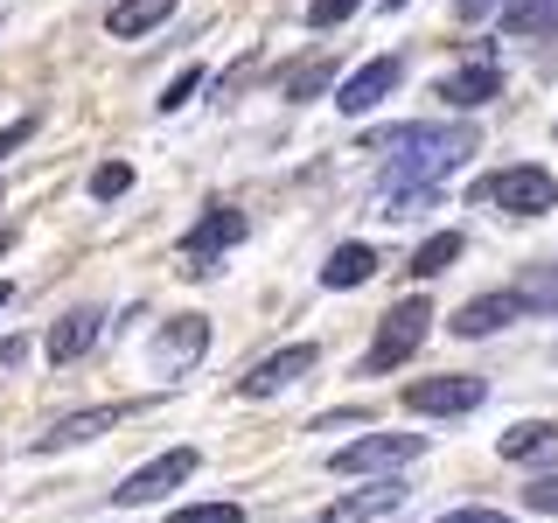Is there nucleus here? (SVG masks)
I'll return each mask as SVG.
<instances>
[{
    "instance_id": "obj_1",
    "label": "nucleus",
    "mask_w": 558,
    "mask_h": 523,
    "mask_svg": "<svg viewBox=\"0 0 558 523\" xmlns=\"http://www.w3.org/2000/svg\"><path fill=\"white\" fill-rule=\"evenodd\" d=\"M475 147H482L475 126H377L363 139V154H391L384 188H440V174H453Z\"/></svg>"
},
{
    "instance_id": "obj_2",
    "label": "nucleus",
    "mask_w": 558,
    "mask_h": 523,
    "mask_svg": "<svg viewBox=\"0 0 558 523\" xmlns=\"http://www.w3.org/2000/svg\"><path fill=\"white\" fill-rule=\"evenodd\" d=\"M426 321H433V307L418 301H398L391 314L377 321V342L363 349V363H356V377H391V370H405V363L418 356V342H426Z\"/></svg>"
},
{
    "instance_id": "obj_3",
    "label": "nucleus",
    "mask_w": 558,
    "mask_h": 523,
    "mask_svg": "<svg viewBox=\"0 0 558 523\" xmlns=\"http://www.w3.org/2000/svg\"><path fill=\"white\" fill-rule=\"evenodd\" d=\"M475 203H488V209H502V217H545V209L558 203V182L545 168H496V174H482L475 188H468Z\"/></svg>"
},
{
    "instance_id": "obj_4",
    "label": "nucleus",
    "mask_w": 558,
    "mask_h": 523,
    "mask_svg": "<svg viewBox=\"0 0 558 523\" xmlns=\"http://www.w3.org/2000/svg\"><path fill=\"white\" fill-rule=\"evenodd\" d=\"M244 231H252V223H244V209H238V203H209L203 217L182 231V258H189L182 272H189V279L209 272L223 252H231V244H244Z\"/></svg>"
},
{
    "instance_id": "obj_5",
    "label": "nucleus",
    "mask_w": 558,
    "mask_h": 523,
    "mask_svg": "<svg viewBox=\"0 0 558 523\" xmlns=\"http://www.w3.org/2000/svg\"><path fill=\"white\" fill-rule=\"evenodd\" d=\"M426 453V433H363V440L336 447V475H391V467H412Z\"/></svg>"
},
{
    "instance_id": "obj_6",
    "label": "nucleus",
    "mask_w": 558,
    "mask_h": 523,
    "mask_svg": "<svg viewBox=\"0 0 558 523\" xmlns=\"http://www.w3.org/2000/svg\"><path fill=\"white\" fill-rule=\"evenodd\" d=\"M196 461H203L196 447H168V453H154L147 467H133V475L112 488V502H119V510H140V502H161L168 488H182L189 475H196Z\"/></svg>"
},
{
    "instance_id": "obj_7",
    "label": "nucleus",
    "mask_w": 558,
    "mask_h": 523,
    "mask_svg": "<svg viewBox=\"0 0 558 523\" xmlns=\"http://www.w3.org/2000/svg\"><path fill=\"white\" fill-rule=\"evenodd\" d=\"M488 398V384L482 377H461V370H447V377H412L405 384V412L418 418H461V412H475Z\"/></svg>"
},
{
    "instance_id": "obj_8",
    "label": "nucleus",
    "mask_w": 558,
    "mask_h": 523,
    "mask_svg": "<svg viewBox=\"0 0 558 523\" xmlns=\"http://www.w3.org/2000/svg\"><path fill=\"white\" fill-rule=\"evenodd\" d=\"M314 363H322V349H314V342H287V349H272V356H258L252 370L238 377V391L244 398H272V391H287V384H301Z\"/></svg>"
},
{
    "instance_id": "obj_9",
    "label": "nucleus",
    "mask_w": 558,
    "mask_h": 523,
    "mask_svg": "<svg viewBox=\"0 0 558 523\" xmlns=\"http://www.w3.org/2000/svg\"><path fill=\"white\" fill-rule=\"evenodd\" d=\"M523 293H475V301H461V314H453V336H502L510 321H523Z\"/></svg>"
},
{
    "instance_id": "obj_10",
    "label": "nucleus",
    "mask_w": 558,
    "mask_h": 523,
    "mask_svg": "<svg viewBox=\"0 0 558 523\" xmlns=\"http://www.w3.org/2000/svg\"><path fill=\"white\" fill-rule=\"evenodd\" d=\"M203 349H209V321L203 314H174V321L161 328V342H154V370L174 377V370H189Z\"/></svg>"
},
{
    "instance_id": "obj_11",
    "label": "nucleus",
    "mask_w": 558,
    "mask_h": 523,
    "mask_svg": "<svg viewBox=\"0 0 558 523\" xmlns=\"http://www.w3.org/2000/svg\"><path fill=\"white\" fill-rule=\"evenodd\" d=\"M398 77H405V63H398V57H377V63H363L356 77L342 84V92H336V105H342L349 119H363L371 105H384V98L398 92Z\"/></svg>"
},
{
    "instance_id": "obj_12",
    "label": "nucleus",
    "mask_w": 558,
    "mask_h": 523,
    "mask_svg": "<svg viewBox=\"0 0 558 523\" xmlns=\"http://www.w3.org/2000/svg\"><path fill=\"white\" fill-rule=\"evenodd\" d=\"M502 461H517V467H537V475H545V467L558 461V426L551 418H517L510 433H502Z\"/></svg>"
},
{
    "instance_id": "obj_13",
    "label": "nucleus",
    "mask_w": 558,
    "mask_h": 523,
    "mask_svg": "<svg viewBox=\"0 0 558 523\" xmlns=\"http://www.w3.org/2000/svg\"><path fill=\"white\" fill-rule=\"evenodd\" d=\"M405 502V482H371V488H356V496H342V502H328L322 523H384Z\"/></svg>"
},
{
    "instance_id": "obj_14",
    "label": "nucleus",
    "mask_w": 558,
    "mask_h": 523,
    "mask_svg": "<svg viewBox=\"0 0 558 523\" xmlns=\"http://www.w3.org/2000/svg\"><path fill=\"white\" fill-rule=\"evenodd\" d=\"M98 336H105V314H98V307H70L63 321L49 328L43 349H49V363H77V356H92Z\"/></svg>"
},
{
    "instance_id": "obj_15",
    "label": "nucleus",
    "mask_w": 558,
    "mask_h": 523,
    "mask_svg": "<svg viewBox=\"0 0 558 523\" xmlns=\"http://www.w3.org/2000/svg\"><path fill=\"white\" fill-rule=\"evenodd\" d=\"M105 426H119V405H92V412H70L57 418L49 433H35V453H63V447H84V440H98Z\"/></svg>"
},
{
    "instance_id": "obj_16",
    "label": "nucleus",
    "mask_w": 558,
    "mask_h": 523,
    "mask_svg": "<svg viewBox=\"0 0 558 523\" xmlns=\"http://www.w3.org/2000/svg\"><path fill=\"white\" fill-rule=\"evenodd\" d=\"M496 92H502V70H496V63H468V70H447V77H440V98L461 105V112L488 105Z\"/></svg>"
},
{
    "instance_id": "obj_17",
    "label": "nucleus",
    "mask_w": 558,
    "mask_h": 523,
    "mask_svg": "<svg viewBox=\"0 0 558 523\" xmlns=\"http://www.w3.org/2000/svg\"><path fill=\"white\" fill-rule=\"evenodd\" d=\"M377 266H384L377 244H336V252H328V266H322V287L328 293H349V287H363Z\"/></svg>"
},
{
    "instance_id": "obj_18",
    "label": "nucleus",
    "mask_w": 558,
    "mask_h": 523,
    "mask_svg": "<svg viewBox=\"0 0 558 523\" xmlns=\"http://www.w3.org/2000/svg\"><path fill=\"white\" fill-rule=\"evenodd\" d=\"M174 14V0H119L112 14H105V28L112 35H147V28H161Z\"/></svg>"
},
{
    "instance_id": "obj_19",
    "label": "nucleus",
    "mask_w": 558,
    "mask_h": 523,
    "mask_svg": "<svg viewBox=\"0 0 558 523\" xmlns=\"http://www.w3.org/2000/svg\"><path fill=\"white\" fill-rule=\"evenodd\" d=\"M328 84H336V63H328V57H307V63H293L287 77H279V92H287L293 105H307V98H322Z\"/></svg>"
},
{
    "instance_id": "obj_20",
    "label": "nucleus",
    "mask_w": 558,
    "mask_h": 523,
    "mask_svg": "<svg viewBox=\"0 0 558 523\" xmlns=\"http://www.w3.org/2000/svg\"><path fill=\"white\" fill-rule=\"evenodd\" d=\"M502 28L510 35H558V0H510Z\"/></svg>"
},
{
    "instance_id": "obj_21",
    "label": "nucleus",
    "mask_w": 558,
    "mask_h": 523,
    "mask_svg": "<svg viewBox=\"0 0 558 523\" xmlns=\"http://www.w3.org/2000/svg\"><path fill=\"white\" fill-rule=\"evenodd\" d=\"M461 252H468V244H461V231H433V238L412 252V279H433V272H447Z\"/></svg>"
},
{
    "instance_id": "obj_22",
    "label": "nucleus",
    "mask_w": 558,
    "mask_h": 523,
    "mask_svg": "<svg viewBox=\"0 0 558 523\" xmlns=\"http://www.w3.org/2000/svg\"><path fill=\"white\" fill-rule=\"evenodd\" d=\"M126 188H133V168L126 161H98L92 168V203H119Z\"/></svg>"
},
{
    "instance_id": "obj_23",
    "label": "nucleus",
    "mask_w": 558,
    "mask_h": 523,
    "mask_svg": "<svg viewBox=\"0 0 558 523\" xmlns=\"http://www.w3.org/2000/svg\"><path fill=\"white\" fill-rule=\"evenodd\" d=\"M203 84H209V77H203V63H189V70H174V77H168V92L154 98V105H161V112H182V105L196 98Z\"/></svg>"
},
{
    "instance_id": "obj_24",
    "label": "nucleus",
    "mask_w": 558,
    "mask_h": 523,
    "mask_svg": "<svg viewBox=\"0 0 558 523\" xmlns=\"http://www.w3.org/2000/svg\"><path fill=\"white\" fill-rule=\"evenodd\" d=\"M426 209H440V188H391V209H384V217L412 223V217H426Z\"/></svg>"
},
{
    "instance_id": "obj_25",
    "label": "nucleus",
    "mask_w": 558,
    "mask_h": 523,
    "mask_svg": "<svg viewBox=\"0 0 558 523\" xmlns=\"http://www.w3.org/2000/svg\"><path fill=\"white\" fill-rule=\"evenodd\" d=\"M523 502H531L537 516H558V467H545V475L523 482Z\"/></svg>"
},
{
    "instance_id": "obj_26",
    "label": "nucleus",
    "mask_w": 558,
    "mask_h": 523,
    "mask_svg": "<svg viewBox=\"0 0 558 523\" xmlns=\"http://www.w3.org/2000/svg\"><path fill=\"white\" fill-rule=\"evenodd\" d=\"M168 523H244L238 502H189V510H174Z\"/></svg>"
},
{
    "instance_id": "obj_27",
    "label": "nucleus",
    "mask_w": 558,
    "mask_h": 523,
    "mask_svg": "<svg viewBox=\"0 0 558 523\" xmlns=\"http://www.w3.org/2000/svg\"><path fill=\"white\" fill-rule=\"evenodd\" d=\"M363 0H307V28H342Z\"/></svg>"
},
{
    "instance_id": "obj_28",
    "label": "nucleus",
    "mask_w": 558,
    "mask_h": 523,
    "mask_svg": "<svg viewBox=\"0 0 558 523\" xmlns=\"http://www.w3.org/2000/svg\"><path fill=\"white\" fill-rule=\"evenodd\" d=\"M523 307H551L558 314V272H531V279H523Z\"/></svg>"
},
{
    "instance_id": "obj_29",
    "label": "nucleus",
    "mask_w": 558,
    "mask_h": 523,
    "mask_svg": "<svg viewBox=\"0 0 558 523\" xmlns=\"http://www.w3.org/2000/svg\"><path fill=\"white\" fill-rule=\"evenodd\" d=\"M440 523H517V516H502V510H488V502H468V510H447Z\"/></svg>"
},
{
    "instance_id": "obj_30",
    "label": "nucleus",
    "mask_w": 558,
    "mask_h": 523,
    "mask_svg": "<svg viewBox=\"0 0 558 523\" xmlns=\"http://www.w3.org/2000/svg\"><path fill=\"white\" fill-rule=\"evenodd\" d=\"M35 139V119H14V126H0V161H8L14 147H28Z\"/></svg>"
},
{
    "instance_id": "obj_31",
    "label": "nucleus",
    "mask_w": 558,
    "mask_h": 523,
    "mask_svg": "<svg viewBox=\"0 0 558 523\" xmlns=\"http://www.w3.org/2000/svg\"><path fill=\"white\" fill-rule=\"evenodd\" d=\"M22 363H28V336H8L0 342V370H22Z\"/></svg>"
},
{
    "instance_id": "obj_32",
    "label": "nucleus",
    "mask_w": 558,
    "mask_h": 523,
    "mask_svg": "<svg viewBox=\"0 0 558 523\" xmlns=\"http://www.w3.org/2000/svg\"><path fill=\"white\" fill-rule=\"evenodd\" d=\"M8 301H14V287H8V279H0V307H8Z\"/></svg>"
},
{
    "instance_id": "obj_33",
    "label": "nucleus",
    "mask_w": 558,
    "mask_h": 523,
    "mask_svg": "<svg viewBox=\"0 0 558 523\" xmlns=\"http://www.w3.org/2000/svg\"><path fill=\"white\" fill-rule=\"evenodd\" d=\"M0 252H8V231H0Z\"/></svg>"
}]
</instances>
